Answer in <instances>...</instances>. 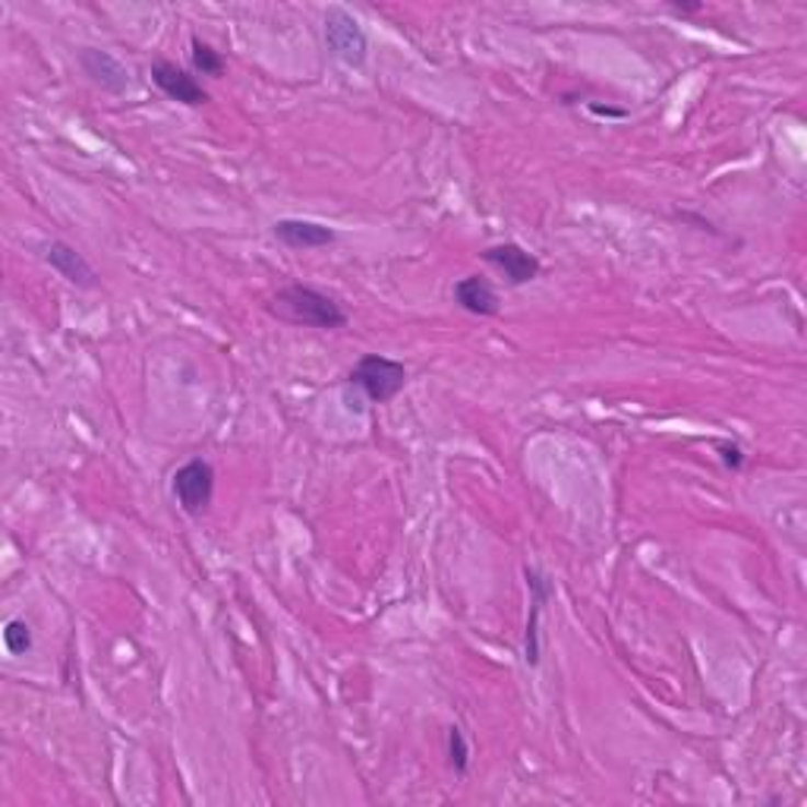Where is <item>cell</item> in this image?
Segmentation results:
<instances>
[{
  "label": "cell",
  "mask_w": 807,
  "mask_h": 807,
  "mask_svg": "<svg viewBox=\"0 0 807 807\" xmlns=\"http://www.w3.org/2000/svg\"><path fill=\"white\" fill-rule=\"evenodd\" d=\"M269 312L277 316L281 322L303 328L348 326V312L341 309V303L322 294V291H316V287H303V284L281 287L275 297L269 300Z\"/></svg>",
  "instance_id": "obj_1"
},
{
  "label": "cell",
  "mask_w": 807,
  "mask_h": 807,
  "mask_svg": "<svg viewBox=\"0 0 807 807\" xmlns=\"http://www.w3.org/2000/svg\"><path fill=\"white\" fill-rule=\"evenodd\" d=\"M348 382L356 385L373 404H385L407 385V366L398 360L378 356V353H366L351 370Z\"/></svg>",
  "instance_id": "obj_2"
},
{
  "label": "cell",
  "mask_w": 807,
  "mask_h": 807,
  "mask_svg": "<svg viewBox=\"0 0 807 807\" xmlns=\"http://www.w3.org/2000/svg\"><path fill=\"white\" fill-rule=\"evenodd\" d=\"M326 45L348 67L366 64V50H370L366 32L360 29V23L344 7H328L326 10Z\"/></svg>",
  "instance_id": "obj_3"
},
{
  "label": "cell",
  "mask_w": 807,
  "mask_h": 807,
  "mask_svg": "<svg viewBox=\"0 0 807 807\" xmlns=\"http://www.w3.org/2000/svg\"><path fill=\"white\" fill-rule=\"evenodd\" d=\"M174 499L190 518H200L202 511H208L215 499V467L202 457L183 464L174 474Z\"/></svg>",
  "instance_id": "obj_4"
},
{
  "label": "cell",
  "mask_w": 807,
  "mask_h": 807,
  "mask_svg": "<svg viewBox=\"0 0 807 807\" xmlns=\"http://www.w3.org/2000/svg\"><path fill=\"white\" fill-rule=\"evenodd\" d=\"M151 82L171 101L190 104V107H200V104L208 101V92L202 89V82H196V76L180 70L171 60H155L151 64Z\"/></svg>",
  "instance_id": "obj_5"
},
{
  "label": "cell",
  "mask_w": 807,
  "mask_h": 807,
  "mask_svg": "<svg viewBox=\"0 0 807 807\" xmlns=\"http://www.w3.org/2000/svg\"><path fill=\"white\" fill-rule=\"evenodd\" d=\"M482 259L492 269H499L508 277V284H514V287H521V284H527V281L539 275V259L524 250V247H518V243L489 247V250H482Z\"/></svg>",
  "instance_id": "obj_6"
},
{
  "label": "cell",
  "mask_w": 807,
  "mask_h": 807,
  "mask_svg": "<svg viewBox=\"0 0 807 807\" xmlns=\"http://www.w3.org/2000/svg\"><path fill=\"white\" fill-rule=\"evenodd\" d=\"M45 259H48V265L57 275L67 277L70 284L82 287V291H92L99 284V272L89 265V259L82 252H76L70 243H64V240H54L45 250Z\"/></svg>",
  "instance_id": "obj_7"
},
{
  "label": "cell",
  "mask_w": 807,
  "mask_h": 807,
  "mask_svg": "<svg viewBox=\"0 0 807 807\" xmlns=\"http://www.w3.org/2000/svg\"><path fill=\"white\" fill-rule=\"evenodd\" d=\"M79 64H82L86 76H92L101 89H107V92H117L121 95V92L129 89V73H126V67L114 54L99 48H86L79 50Z\"/></svg>",
  "instance_id": "obj_8"
},
{
  "label": "cell",
  "mask_w": 807,
  "mask_h": 807,
  "mask_svg": "<svg viewBox=\"0 0 807 807\" xmlns=\"http://www.w3.org/2000/svg\"><path fill=\"white\" fill-rule=\"evenodd\" d=\"M275 237L291 250H319V247L334 243V230L331 227L316 225V221H300V218L277 221Z\"/></svg>",
  "instance_id": "obj_9"
},
{
  "label": "cell",
  "mask_w": 807,
  "mask_h": 807,
  "mask_svg": "<svg viewBox=\"0 0 807 807\" xmlns=\"http://www.w3.org/2000/svg\"><path fill=\"white\" fill-rule=\"evenodd\" d=\"M454 300L461 309H467L474 316H496L499 312V294L492 291V284L486 277L479 275L461 277L454 284Z\"/></svg>",
  "instance_id": "obj_10"
},
{
  "label": "cell",
  "mask_w": 807,
  "mask_h": 807,
  "mask_svg": "<svg viewBox=\"0 0 807 807\" xmlns=\"http://www.w3.org/2000/svg\"><path fill=\"white\" fill-rule=\"evenodd\" d=\"M527 587L530 593H533V612H530L527 622L524 653H527L530 666H536V662H539V612H543V603H546V596H549V587H546V580L539 578V571H533V568H527Z\"/></svg>",
  "instance_id": "obj_11"
},
{
  "label": "cell",
  "mask_w": 807,
  "mask_h": 807,
  "mask_svg": "<svg viewBox=\"0 0 807 807\" xmlns=\"http://www.w3.org/2000/svg\"><path fill=\"white\" fill-rule=\"evenodd\" d=\"M193 70L202 76H221L225 73V57L212 45H205L202 38H193Z\"/></svg>",
  "instance_id": "obj_12"
},
{
  "label": "cell",
  "mask_w": 807,
  "mask_h": 807,
  "mask_svg": "<svg viewBox=\"0 0 807 807\" xmlns=\"http://www.w3.org/2000/svg\"><path fill=\"white\" fill-rule=\"evenodd\" d=\"M3 647H7L10 656L29 653L32 650V630H29V625L20 622V618L7 622V628H3Z\"/></svg>",
  "instance_id": "obj_13"
},
{
  "label": "cell",
  "mask_w": 807,
  "mask_h": 807,
  "mask_svg": "<svg viewBox=\"0 0 807 807\" xmlns=\"http://www.w3.org/2000/svg\"><path fill=\"white\" fill-rule=\"evenodd\" d=\"M448 757H452L454 770L457 773H467V760H470V748L464 741V731L461 729H448Z\"/></svg>",
  "instance_id": "obj_14"
},
{
  "label": "cell",
  "mask_w": 807,
  "mask_h": 807,
  "mask_svg": "<svg viewBox=\"0 0 807 807\" xmlns=\"http://www.w3.org/2000/svg\"><path fill=\"white\" fill-rule=\"evenodd\" d=\"M723 461H726L729 467H741V452H738V445H723Z\"/></svg>",
  "instance_id": "obj_15"
}]
</instances>
